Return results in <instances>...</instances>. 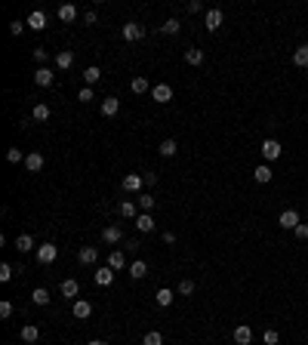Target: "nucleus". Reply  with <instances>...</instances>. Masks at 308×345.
<instances>
[{
  "instance_id": "a18cd8bd",
  "label": "nucleus",
  "mask_w": 308,
  "mask_h": 345,
  "mask_svg": "<svg viewBox=\"0 0 308 345\" xmlns=\"http://www.w3.org/2000/svg\"><path fill=\"white\" fill-rule=\"evenodd\" d=\"M139 204H142V210H145V213H148V210L154 207V197H151V194H142V197H139Z\"/></svg>"
},
{
  "instance_id": "5701e85b",
  "label": "nucleus",
  "mask_w": 308,
  "mask_h": 345,
  "mask_svg": "<svg viewBox=\"0 0 308 345\" xmlns=\"http://www.w3.org/2000/svg\"><path fill=\"white\" fill-rule=\"evenodd\" d=\"M99 80H102V71H99L96 65H89V68L83 71V83H86V86H96Z\"/></svg>"
},
{
  "instance_id": "f704fd0d",
  "label": "nucleus",
  "mask_w": 308,
  "mask_h": 345,
  "mask_svg": "<svg viewBox=\"0 0 308 345\" xmlns=\"http://www.w3.org/2000/svg\"><path fill=\"white\" fill-rule=\"evenodd\" d=\"M142 345H164V336H160L157 330H151V333L142 336Z\"/></svg>"
},
{
  "instance_id": "c03bdc74",
  "label": "nucleus",
  "mask_w": 308,
  "mask_h": 345,
  "mask_svg": "<svg viewBox=\"0 0 308 345\" xmlns=\"http://www.w3.org/2000/svg\"><path fill=\"white\" fill-rule=\"evenodd\" d=\"M0 318H3V321H6V318H12V302H6V299L0 302Z\"/></svg>"
},
{
  "instance_id": "a878e982",
  "label": "nucleus",
  "mask_w": 308,
  "mask_h": 345,
  "mask_svg": "<svg viewBox=\"0 0 308 345\" xmlns=\"http://www.w3.org/2000/svg\"><path fill=\"white\" fill-rule=\"evenodd\" d=\"M15 250H19V253H31L34 250V238H31V234H19V238H15Z\"/></svg>"
},
{
  "instance_id": "c85d7f7f",
  "label": "nucleus",
  "mask_w": 308,
  "mask_h": 345,
  "mask_svg": "<svg viewBox=\"0 0 308 345\" xmlns=\"http://www.w3.org/2000/svg\"><path fill=\"white\" fill-rule=\"evenodd\" d=\"M145 275H148V265H145V262H142V259H139V262H133V265H130V278H133V281H142V278H145Z\"/></svg>"
},
{
  "instance_id": "a19ab883",
  "label": "nucleus",
  "mask_w": 308,
  "mask_h": 345,
  "mask_svg": "<svg viewBox=\"0 0 308 345\" xmlns=\"http://www.w3.org/2000/svg\"><path fill=\"white\" fill-rule=\"evenodd\" d=\"M31 56H34V62H40V68H43V62H46V59H49V52H46V49H40V46H37V49H34V52H31Z\"/></svg>"
},
{
  "instance_id": "72a5a7b5",
  "label": "nucleus",
  "mask_w": 308,
  "mask_h": 345,
  "mask_svg": "<svg viewBox=\"0 0 308 345\" xmlns=\"http://www.w3.org/2000/svg\"><path fill=\"white\" fill-rule=\"evenodd\" d=\"M31 302H34V305H46V302H49V293H46L43 287H37V290L31 293Z\"/></svg>"
},
{
  "instance_id": "9b49d317",
  "label": "nucleus",
  "mask_w": 308,
  "mask_h": 345,
  "mask_svg": "<svg viewBox=\"0 0 308 345\" xmlns=\"http://www.w3.org/2000/svg\"><path fill=\"white\" fill-rule=\"evenodd\" d=\"M71 312H74V318H77V321H86L89 315H93V302H86V299H77Z\"/></svg>"
},
{
  "instance_id": "7ed1b4c3",
  "label": "nucleus",
  "mask_w": 308,
  "mask_h": 345,
  "mask_svg": "<svg viewBox=\"0 0 308 345\" xmlns=\"http://www.w3.org/2000/svg\"><path fill=\"white\" fill-rule=\"evenodd\" d=\"M259 151H262V157H265V163H268V160H278L284 148H281V142H278V139H265Z\"/></svg>"
},
{
  "instance_id": "79ce46f5",
  "label": "nucleus",
  "mask_w": 308,
  "mask_h": 345,
  "mask_svg": "<svg viewBox=\"0 0 308 345\" xmlns=\"http://www.w3.org/2000/svg\"><path fill=\"white\" fill-rule=\"evenodd\" d=\"M293 234H296V241H308V225H305V222H299Z\"/></svg>"
},
{
  "instance_id": "aec40b11",
  "label": "nucleus",
  "mask_w": 308,
  "mask_h": 345,
  "mask_svg": "<svg viewBox=\"0 0 308 345\" xmlns=\"http://www.w3.org/2000/svg\"><path fill=\"white\" fill-rule=\"evenodd\" d=\"M120 238H123V231H120V225H108V228L102 231V241H105V244H117Z\"/></svg>"
},
{
  "instance_id": "9d476101",
  "label": "nucleus",
  "mask_w": 308,
  "mask_h": 345,
  "mask_svg": "<svg viewBox=\"0 0 308 345\" xmlns=\"http://www.w3.org/2000/svg\"><path fill=\"white\" fill-rule=\"evenodd\" d=\"M253 179H256L259 185H268L271 179H275V173H271V167H268V163H259V167L253 170Z\"/></svg>"
},
{
  "instance_id": "ddd939ff",
  "label": "nucleus",
  "mask_w": 308,
  "mask_h": 345,
  "mask_svg": "<svg viewBox=\"0 0 308 345\" xmlns=\"http://www.w3.org/2000/svg\"><path fill=\"white\" fill-rule=\"evenodd\" d=\"M52 80H56V74H52L49 68H37V71H34V83H37V86H52Z\"/></svg>"
},
{
  "instance_id": "f8f14e48",
  "label": "nucleus",
  "mask_w": 308,
  "mask_h": 345,
  "mask_svg": "<svg viewBox=\"0 0 308 345\" xmlns=\"http://www.w3.org/2000/svg\"><path fill=\"white\" fill-rule=\"evenodd\" d=\"M117 111H120V99H117V96L102 99V114H105V117H114Z\"/></svg>"
},
{
  "instance_id": "cd10ccee",
  "label": "nucleus",
  "mask_w": 308,
  "mask_h": 345,
  "mask_svg": "<svg viewBox=\"0 0 308 345\" xmlns=\"http://www.w3.org/2000/svg\"><path fill=\"white\" fill-rule=\"evenodd\" d=\"M157 151H160V157H173V154L179 151V145H176V139H164Z\"/></svg>"
},
{
  "instance_id": "3c124183",
  "label": "nucleus",
  "mask_w": 308,
  "mask_h": 345,
  "mask_svg": "<svg viewBox=\"0 0 308 345\" xmlns=\"http://www.w3.org/2000/svg\"><path fill=\"white\" fill-rule=\"evenodd\" d=\"M164 244H176V234L173 231H164Z\"/></svg>"
},
{
  "instance_id": "39448f33",
  "label": "nucleus",
  "mask_w": 308,
  "mask_h": 345,
  "mask_svg": "<svg viewBox=\"0 0 308 345\" xmlns=\"http://www.w3.org/2000/svg\"><path fill=\"white\" fill-rule=\"evenodd\" d=\"M222 22H225L222 9H207V15H204V25H207V31H219V28H222Z\"/></svg>"
},
{
  "instance_id": "09e8293b",
  "label": "nucleus",
  "mask_w": 308,
  "mask_h": 345,
  "mask_svg": "<svg viewBox=\"0 0 308 345\" xmlns=\"http://www.w3.org/2000/svg\"><path fill=\"white\" fill-rule=\"evenodd\" d=\"M83 22H86V25H96V22H99V15H96V9H89V12L83 15Z\"/></svg>"
},
{
  "instance_id": "2f4dec72",
  "label": "nucleus",
  "mask_w": 308,
  "mask_h": 345,
  "mask_svg": "<svg viewBox=\"0 0 308 345\" xmlns=\"http://www.w3.org/2000/svg\"><path fill=\"white\" fill-rule=\"evenodd\" d=\"M31 117H34V120H40V123H46V120H49V105H34Z\"/></svg>"
},
{
  "instance_id": "bb28decb",
  "label": "nucleus",
  "mask_w": 308,
  "mask_h": 345,
  "mask_svg": "<svg viewBox=\"0 0 308 345\" xmlns=\"http://www.w3.org/2000/svg\"><path fill=\"white\" fill-rule=\"evenodd\" d=\"M185 62L194 65V68H197V65H204V49H194V46L185 49Z\"/></svg>"
},
{
  "instance_id": "423d86ee",
  "label": "nucleus",
  "mask_w": 308,
  "mask_h": 345,
  "mask_svg": "<svg viewBox=\"0 0 308 345\" xmlns=\"http://www.w3.org/2000/svg\"><path fill=\"white\" fill-rule=\"evenodd\" d=\"M142 37H145V28H142L139 22H126V25H123V40L136 43V40H142Z\"/></svg>"
},
{
  "instance_id": "4c0bfd02",
  "label": "nucleus",
  "mask_w": 308,
  "mask_h": 345,
  "mask_svg": "<svg viewBox=\"0 0 308 345\" xmlns=\"http://www.w3.org/2000/svg\"><path fill=\"white\" fill-rule=\"evenodd\" d=\"M179 293H182V296H191V293H194V281H188V278L179 281Z\"/></svg>"
},
{
  "instance_id": "dca6fc26",
  "label": "nucleus",
  "mask_w": 308,
  "mask_h": 345,
  "mask_svg": "<svg viewBox=\"0 0 308 345\" xmlns=\"http://www.w3.org/2000/svg\"><path fill=\"white\" fill-rule=\"evenodd\" d=\"M59 290H62V296H65V299H74V296L80 293V284H77L74 278H68V281H62Z\"/></svg>"
},
{
  "instance_id": "4468645a",
  "label": "nucleus",
  "mask_w": 308,
  "mask_h": 345,
  "mask_svg": "<svg viewBox=\"0 0 308 345\" xmlns=\"http://www.w3.org/2000/svg\"><path fill=\"white\" fill-rule=\"evenodd\" d=\"M25 167H28L31 173H40V170H43V154H40V151H31V154L25 157Z\"/></svg>"
},
{
  "instance_id": "473e14b6",
  "label": "nucleus",
  "mask_w": 308,
  "mask_h": 345,
  "mask_svg": "<svg viewBox=\"0 0 308 345\" xmlns=\"http://www.w3.org/2000/svg\"><path fill=\"white\" fill-rule=\"evenodd\" d=\"M120 216H123V219H136V216H139V213H136V204H133V201H123V204H120Z\"/></svg>"
},
{
  "instance_id": "7c9ffc66",
  "label": "nucleus",
  "mask_w": 308,
  "mask_h": 345,
  "mask_svg": "<svg viewBox=\"0 0 308 345\" xmlns=\"http://www.w3.org/2000/svg\"><path fill=\"white\" fill-rule=\"evenodd\" d=\"M130 89H133V93H148V89H151V83H148V77H133Z\"/></svg>"
},
{
  "instance_id": "2eb2a0df",
  "label": "nucleus",
  "mask_w": 308,
  "mask_h": 345,
  "mask_svg": "<svg viewBox=\"0 0 308 345\" xmlns=\"http://www.w3.org/2000/svg\"><path fill=\"white\" fill-rule=\"evenodd\" d=\"M77 259H80L83 265H93V262L99 259V250H96V247H80V250H77Z\"/></svg>"
},
{
  "instance_id": "f03ea898",
  "label": "nucleus",
  "mask_w": 308,
  "mask_h": 345,
  "mask_svg": "<svg viewBox=\"0 0 308 345\" xmlns=\"http://www.w3.org/2000/svg\"><path fill=\"white\" fill-rule=\"evenodd\" d=\"M299 222H302V219H299V210H284V213L278 216V225L287 228V231H296Z\"/></svg>"
},
{
  "instance_id": "f3484780",
  "label": "nucleus",
  "mask_w": 308,
  "mask_h": 345,
  "mask_svg": "<svg viewBox=\"0 0 308 345\" xmlns=\"http://www.w3.org/2000/svg\"><path fill=\"white\" fill-rule=\"evenodd\" d=\"M59 19H62L65 25H71V22L77 19V6H74V3H62V6H59Z\"/></svg>"
},
{
  "instance_id": "0eeeda50",
  "label": "nucleus",
  "mask_w": 308,
  "mask_h": 345,
  "mask_svg": "<svg viewBox=\"0 0 308 345\" xmlns=\"http://www.w3.org/2000/svg\"><path fill=\"white\" fill-rule=\"evenodd\" d=\"M142 182H145V179H142L139 173H126V176H123V182H120V188H123V191H130V194H136V191H142Z\"/></svg>"
},
{
  "instance_id": "6e6552de",
  "label": "nucleus",
  "mask_w": 308,
  "mask_h": 345,
  "mask_svg": "<svg viewBox=\"0 0 308 345\" xmlns=\"http://www.w3.org/2000/svg\"><path fill=\"white\" fill-rule=\"evenodd\" d=\"M25 22H28V28H34V31H43V28L49 25V19H46V12H40V9H34V12L28 15V19H25Z\"/></svg>"
},
{
  "instance_id": "e433bc0d",
  "label": "nucleus",
  "mask_w": 308,
  "mask_h": 345,
  "mask_svg": "<svg viewBox=\"0 0 308 345\" xmlns=\"http://www.w3.org/2000/svg\"><path fill=\"white\" fill-rule=\"evenodd\" d=\"M25 28H28V22H19V19H15V22H9V34H12V37H22V34H25Z\"/></svg>"
},
{
  "instance_id": "412c9836",
  "label": "nucleus",
  "mask_w": 308,
  "mask_h": 345,
  "mask_svg": "<svg viewBox=\"0 0 308 345\" xmlns=\"http://www.w3.org/2000/svg\"><path fill=\"white\" fill-rule=\"evenodd\" d=\"M154 299H157V305H160V308H170V305H173V299H176V293L164 287V290H157V293H154Z\"/></svg>"
},
{
  "instance_id": "c756f323",
  "label": "nucleus",
  "mask_w": 308,
  "mask_h": 345,
  "mask_svg": "<svg viewBox=\"0 0 308 345\" xmlns=\"http://www.w3.org/2000/svg\"><path fill=\"white\" fill-rule=\"evenodd\" d=\"M40 339V330L34 324H28V327H22V342H37Z\"/></svg>"
},
{
  "instance_id": "1a4fd4ad",
  "label": "nucleus",
  "mask_w": 308,
  "mask_h": 345,
  "mask_svg": "<svg viewBox=\"0 0 308 345\" xmlns=\"http://www.w3.org/2000/svg\"><path fill=\"white\" fill-rule=\"evenodd\" d=\"M234 342H238V345H253V330H250L247 324L234 327Z\"/></svg>"
},
{
  "instance_id": "6ab92c4d",
  "label": "nucleus",
  "mask_w": 308,
  "mask_h": 345,
  "mask_svg": "<svg viewBox=\"0 0 308 345\" xmlns=\"http://www.w3.org/2000/svg\"><path fill=\"white\" fill-rule=\"evenodd\" d=\"M93 278H96L99 287H108V284L114 281V268H108V265H105V268H96V275H93Z\"/></svg>"
},
{
  "instance_id": "ea45409f",
  "label": "nucleus",
  "mask_w": 308,
  "mask_h": 345,
  "mask_svg": "<svg viewBox=\"0 0 308 345\" xmlns=\"http://www.w3.org/2000/svg\"><path fill=\"white\" fill-rule=\"evenodd\" d=\"M262 339H265V345H278V339H281V336H278V330H265V333H262Z\"/></svg>"
},
{
  "instance_id": "20e7f679",
  "label": "nucleus",
  "mask_w": 308,
  "mask_h": 345,
  "mask_svg": "<svg viewBox=\"0 0 308 345\" xmlns=\"http://www.w3.org/2000/svg\"><path fill=\"white\" fill-rule=\"evenodd\" d=\"M56 256H59V247H56V244H40V247H37V262H40V265L56 262Z\"/></svg>"
},
{
  "instance_id": "de8ad7c7",
  "label": "nucleus",
  "mask_w": 308,
  "mask_h": 345,
  "mask_svg": "<svg viewBox=\"0 0 308 345\" xmlns=\"http://www.w3.org/2000/svg\"><path fill=\"white\" fill-rule=\"evenodd\" d=\"M185 9H188V12L194 15V12H201V9H204V3H201V0H191V3H188Z\"/></svg>"
},
{
  "instance_id": "a211bd4d",
  "label": "nucleus",
  "mask_w": 308,
  "mask_h": 345,
  "mask_svg": "<svg viewBox=\"0 0 308 345\" xmlns=\"http://www.w3.org/2000/svg\"><path fill=\"white\" fill-rule=\"evenodd\" d=\"M136 228H139L142 234H151V231H154V219H151L148 213H139V216H136Z\"/></svg>"
},
{
  "instance_id": "4be33fe9",
  "label": "nucleus",
  "mask_w": 308,
  "mask_h": 345,
  "mask_svg": "<svg viewBox=\"0 0 308 345\" xmlns=\"http://www.w3.org/2000/svg\"><path fill=\"white\" fill-rule=\"evenodd\" d=\"M108 268H114V271L126 268V259H123V253H120V250H111V253H108Z\"/></svg>"
},
{
  "instance_id": "c9c22d12",
  "label": "nucleus",
  "mask_w": 308,
  "mask_h": 345,
  "mask_svg": "<svg viewBox=\"0 0 308 345\" xmlns=\"http://www.w3.org/2000/svg\"><path fill=\"white\" fill-rule=\"evenodd\" d=\"M179 28H182L179 19H167L164 25H160V34H179Z\"/></svg>"
},
{
  "instance_id": "8fccbe9b",
  "label": "nucleus",
  "mask_w": 308,
  "mask_h": 345,
  "mask_svg": "<svg viewBox=\"0 0 308 345\" xmlns=\"http://www.w3.org/2000/svg\"><path fill=\"white\" fill-rule=\"evenodd\" d=\"M142 179H145V185H157V173H142Z\"/></svg>"
},
{
  "instance_id": "49530a36",
  "label": "nucleus",
  "mask_w": 308,
  "mask_h": 345,
  "mask_svg": "<svg viewBox=\"0 0 308 345\" xmlns=\"http://www.w3.org/2000/svg\"><path fill=\"white\" fill-rule=\"evenodd\" d=\"M6 160H9V163H19V160H22V151H19V148H9V151H6Z\"/></svg>"
},
{
  "instance_id": "393cba45",
  "label": "nucleus",
  "mask_w": 308,
  "mask_h": 345,
  "mask_svg": "<svg viewBox=\"0 0 308 345\" xmlns=\"http://www.w3.org/2000/svg\"><path fill=\"white\" fill-rule=\"evenodd\" d=\"M71 65H74V52H71V49H62L59 52V56H56V68H71Z\"/></svg>"
},
{
  "instance_id": "b1692460",
  "label": "nucleus",
  "mask_w": 308,
  "mask_h": 345,
  "mask_svg": "<svg viewBox=\"0 0 308 345\" xmlns=\"http://www.w3.org/2000/svg\"><path fill=\"white\" fill-rule=\"evenodd\" d=\"M293 65H299V68L308 65V43H299V46H296V52H293Z\"/></svg>"
},
{
  "instance_id": "58836bf2",
  "label": "nucleus",
  "mask_w": 308,
  "mask_h": 345,
  "mask_svg": "<svg viewBox=\"0 0 308 345\" xmlns=\"http://www.w3.org/2000/svg\"><path fill=\"white\" fill-rule=\"evenodd\" d=\"M77 102H83V105H86V102H93V86H83L80 93H77Z\"/></svg>"
},
{
  "instance_id": "603ef678",
  "label": "nucleus",
  "mask_w": 308,
  "mask_h": 345,
  "mask_svg": "<svg viewBox=\"0 0 308 345\" xmlns=\"http://www.w3.org/2000/svg\"><path fill=\"white\" fill-rule=\"evenodd\" d=\"M86 345H105V342H102V339H89Z\"/></svg>"
},
{
  "instance_id": "37998d69",
  "label": "nucleus",
  "mask_w": 308,
  "mask_h": 345,
  "mask_svg": "<svg viewBox=\"0 0 308 345\" xmlns=\"http://www.w3.org/2000/svg\"><path fill=\"white\" fill-rule=\"evenodd\" d=\"M9 278H12V265H9V262H3V265H0V281L6 284Z\"/></svg>"
},
{
  "instance_id": "f257e3e1",
  "label": "nucleus",
  "mask_w": 308,
  "mask_h": 345,
  "mask_svg": "<svg viewBox=\"0 0 308 345\" xmlns=\"http://www.w3.org/2000/svg\"><path fill=\"white\" fill-rule=\"evenodd\" d=\"M151 99L160 102V105L173 102V86H170V83H154V86H151Z\"/></svg>"
}]
</instances>
